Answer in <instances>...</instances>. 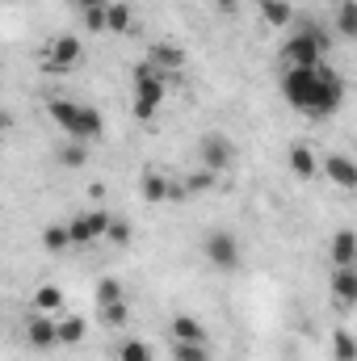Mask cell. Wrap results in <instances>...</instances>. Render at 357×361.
Segmentation results:
<instances>
[{"instance_id":"cell-1","label":"cell","mask_w":357,"mask_h":361,"mask_svg":"<svg viewBox=\"0 0 357 361\" xmlns=\"http://www.w3.org/2000/svg\"><path fill=\"white\" fill-rule=\"evenodd\" d=\"M282 97L290 109L307 114V118H328L341 109L345 101V76L328 63L320 68H286L282 72Z\"/></svg>"},{"instance_id":"cell-2","label":"cell","mask_w":357,"mask_h":361,"mask_svg":"<svg viewBox=\"0 0 357 361\" xmlns=\"http://www.w3.org/2000/svg\"><path fill=\"white\" fill-rule=\"evenodd\" d=\"M47 114H51V122L68 135V139H80V143H92V139H101L105 135V118L85 105V101H72V97H51L47 101Z\"/></svg>"},{"instance_id":"cell-3","label":"cell","mask_w":357,"mask_h":361,"mask_svg":"<svg viewBox=\"0 0 357 361\" xmlns=\"http://www.w3.org/2000/svg\"><path fill=\"white\" fill-rule=\"evenodd\" d=\"M328 47H332V34L315 21H303L282 42V68H320Z\"/></svg>"},{"instance_id":"cell-4","label":"cell","mask_w":357,"mask_h":361,"mask_svg":"<svg viewBox=\"0 0 357 361\" xmlns=\"http://www.w3.org/2000/svg\"><path fill=\"white\" fill-rule=\"evenodd\" d=\"M169 85H173V80H169L152 59L135 63V68H131V105H135V118L152 122L156 109H160V101L169 97Z\"/></svg>"},{"instance_id":"cell-5","label":"cell","mask_w":357,"mask_h":361,"mask_svg":"<svg viewBox=\"0 0 357 361\" xmlns=\"http://www.w3.org/2000/svg\"><path fill=\"white\" fill-rule=\"evenodd\" d=\"M193 152H198V164L210 169V173H227V169L236 164V143H231V135H223V130H206V135H198Z\"/></svg>"},{"instance_id":"cell-6","label":"cell","mask_w":357,"mask_h":361,"mask_svg":"<svg viewBox=\"0 0 357 361\" xmlns=\"http://www.w3.org/2000/svg\"><path fill=\"white\" fill-rule=\"evenodd\" d=\"M109 223H114L109 210H80V214H72V219H68L72 252H76V248H92V244H101V240L109 235Z\"/></svg>"},{"instance_id":"cell-7","label":"cell","mask_w":357,"mask_h":361,"mask_svg":"<svg viewBox=\"0 0 357 361\" xmlns=\"http://www.w3.org/2000/svg\"><path fill=\"white\" fill-rule=\"evenodd\" d=\"M80 59H85V47H80L76 34H55V38L42 47V68L55 72V76H68Z\"/></svg>"},{"instance_id":"cell-8","label":"cell","mask_w":357,"mask_h":361,"mask_svg":"<svg viewBox=\"0 0 357 361\" xmlns=\"http://www.w3.org/2000/svg\"><path fill=\"white\" fill-rule=\"evenodd\" d=\"M202 257H206L214 269H223V273L240 269V261H244V252H240V240H236L231 231H210V235L202 240Z\"/></svg>"},{"instance_id":"cell-9","label":"cell","mask_w":357,"mask_h":361,"mask_svg":"<svg viewBox=\"0 0 357 361\" xmlns=\"http://www.w3.org/2000/svg\"><path fill=\"white\" fill-rule=\"evenodd\" d=\"M25 341H30L34 353H55V349H59V319L34 311V315L25 319Z\"/></svg>"},{"instance_id":"cell-10","label":"cell","mask_w":357,"mask_h":361,"mask_svg":"<svg viewBox=\"0 0 357 361\" xmlns=\"http://www.w3.org/2000/svg\"><path fill=\"white\" fill-rule=\"evenodd\" d=\"M139 189H143V197L152 202V206H160V202H173V197H185V189H181V180H173L164 169H143V177H139Z\"/></svg>"},{"instance_id":"cell-11","label":"cell","mask_w":357,"mask_h":361,"mask_svg":"<svg viewBox=\"0 0 357 361\" xmlns=\"http://www.w3.org/2000/svg\"><path fill=\"white\" fill-rule=\"evenodd\" d=\"M320 173L332 180V185H341V189H357V160L345 156V152H328L324 164H320Z\"/></svg>"},{"instance_id":"cell-12","label":"cell","mask_w":357,"mask_h":361,"mask_svg":"<svg viewBox=\"0 0 357 361\" xmlns=\"http://www.w3.org/2000/svg\"><path fill=\"white\" fill-rule=\"evenodd\" d=\"M147 59H152L169 80H181V72H185V51H181L177 42H152Z\"/></svg>"},{"instance_id":"cell-13","label":"cell","mask_w":357,"mask_h":361,"mask_svg":"<svg viewBox=\"0 0 357 361\" xmlns=\"http://www.w3.org/2000/svg\"><path fill=\"white\" fill-rule=\"evenodd\" d=\"M328 261H332V269L357 265V231H353V227L332 231V240H328Z\"/></svg>"},{"instance_id":"cell-14","label":"cell","mask_w":357,"mask_h":361,"mask_svg":"<svg viewBox=\"0 0 357 361\" xmlns=\"http://www.w3.org/2000/svg\"><path fill=\"white\" fill-rule=\"evenodd\" d=\"M328 294H332V302H337V307H357V265L332 269Z\"/></svg>"},{"instance_id":"cell-15","label":"cell","mask_w":357,"mask_h":361,"mask_svg":"<svg viewBox=\"0 0 357 361\" xmlns=\"http://www.w3.org/2000/svg\"><path fill=\"white\" fill-rule=\"evenodd\" d=\"M286 164H290V173H294L298 180H315V173H320V164H324V160H315L311 143H290Z\"/></svg>"},{"instance_id":"cell-16","label":"cell","mask_w":357,"mask_h":361,"mask_svg":"<svg viewBox=\"0 0 357 361\" xmlns=\"http://www.w3.org/2000/svg\"><path fill=\"white\" fill-rule=\"evenodd\" d=\"M169 341H189V345H210V336H206V324L202 319H193V315H173L169 319Z\"/></svg>"},{"instance_id":"cell-17","label":"cell","mask_w":357,"mask_h":361,"mask_svg":"<svg viewBox=\"0 0 357 361\" xmlns=\"http://www.w3.org/2000/svg\"><path fill=\"white\" fill-rule=\"evenodd\" d=\"M42 248H47L51 257H63V252H72L68 223H51V227H42Z\"/></svg>"},{"instance_id":"cell-18","label":"cell","mask_w":357,"mask_h":361,"mask_svg":"<svg viewBox=\"0 0 357 361\" xmlns=\"http://www.w3.org/2000/svg\"><path fill=\"white\" fill-rule=\"evenodd\" d=\"M30 307L42 311V315H59V311H63V290H59V286H38Z\"/></svg>"},{"instance_id":"cell-19","label":"cell","mask_w":357,"mask_h":361,"mask_svg":"<svg viewBox=\"0 0 357 361\" xmlns=\"http://www.w3.org/2000/svg\"><path fill=\"white\" fill-rule=\"evenodd\" d=\"M85 336H89V324H85L80 315H63V319H59V345L76 349V345H85Z\"/></svg>"},{"instance_id":"cell-20","label":"cell","mask_w":357,"mask_h":361,"mask_svg":"<svg viewBox=\"0 0 357 361\" xmlns=\"http://www.w3.org/2000/svg\"><path fill=\"white\" fill-rule=\"evenodd\" d=\"M55 160H59L63 169H85V164H89V143H80V139H68V143L55 152Z\"/></svg>"},{"instance_id":"cell-21","label":"cell","mask_w":357,"mask_h":361,"mask_svg":"<svg viewBox=\"0 0 357 361\" xmlns=\"http://www.w3.org/2000/svg\"><path fill=\"white\" fill-rule=\"evenodd\" d=\"M261 21L265 25H290L294 21V4L290 0H261Z\"/></svg>"},{"instance_id":"cell-22","label":"cell","mask_w":357,"mask_h":361,"mask_svg":"<svg viewBox=\"0 0 357 361\" xmlns=\"http://www.w3.org/2000/svg\"><path fill=\"white\" fill-rule=\"evenodd\" d=\"M337 38H349V42H357V0L337 4Z\"/></svg>"},{"instance_id":"cell-23","label":"cell","mask_w":357,"mask_h":361,"mask_svg":"<svg viewBox=\"0 0 357 361\" xmlns=\"http://www.w3.org/2000/svg\"><path fill=\"white\" fill-rule=\"evenodd\" d=\"M214 180H219V173H210V169H202V164H198L193 173H185V177H181V189H185V193H210V189H214Z\"/></svg>"},{"instance_id":"cell-24","label":"cell","mask_w":357,"mask_h":361,"mask_svg":"<svg viewBox=\"0 0 357 361\" xmlns=\"http://www.w3.org/2000/svg\"><path fill=\"white\" fill-rule=\"evenodd\" d=\"M131 25H135V8L126 0H114L109 4V34H131Z\"/></svg>"},{"instance_id":"cell-25","label":"cell","mask_w":357,"mask_h":361,"mask_svg":"<svg viewBox=\"0 0 357 361\" xmlns=\"http://www.w3.org/2000/svg\"><path fill=\"white\" fill-rule=\"evenodd\" d=\"M97 315H101V324H105V328H126V319H131V302L122 298V302L97 307Z\"/></svg>"},{"instance_id":"cell-26","label":"cell","mask_w":357,"mask_h":361,"mask_svg":"<svg viewBox=\"0 0 357 361\" xmlns=\"http://www.w3.org/2000/svg\"><path fill=\"white\" fill-rule=\"evenodd\" d=\"M332 353H337V361H357V336L345 332V328H337L332 332Z\"/></svg>"},{"instance_id":"cell-27","label":"cell","mask_w":357,"mask_h":361,"mask_svg":"<svg viewBox=\"0 0 357 361\" xmlns=\"http://www.w3.org/2000/svg\"><path fill=\"white\" fill-rule=\"evenodd\" d=\"M122 298H126V290H122L118 277H101L97 281V307H109V302H122Z\"/></svg>"},{"instance_id":"cell-28","label":"cell","mask_w":357,"mask_h":361,"mask_svg":"<svg viewBox=\"0 0 357 361\" xmlns=\"http://www.w3.org/2000/svg\"><path fill=\"white\" fill-rule=\"evenodd\" d=\"M173 361H210V345H189V341H173Z\"/></svg>"},{"instance_id":"cell-29","label":"cell","mask_w":357,"mask_h":361,"mask_svg":"<svg viewBox=\"0 0 357 361\" xmlns=\"http://www.w3.org/2000/svg\"><path fill=\"white\" fill-rule=\"evenodd\" d=\"M118 361H156V353H152L147 341H126V345L118 349Z\"/></svg>"},{"instance_id":"cell-30","label":"cell","mask_w":357,"mask_h":361,"mask_svg":"<svg viewBox=\"0 0 357 361\" xmlns=\"http://www.w3.org/2000/svg\"><path fill=\"white\" fill-rule=\"evenodd\" d=\"M105 240H109V244H118V248H126V244H131V223L114 214V223H109V235H105Z\"/></svg>"},{"instance_id":"cell-31","label":"cell","mask_w":357,"mask_h":361,"mask_svg":"<svg viewBox=\"0 0 357 361\" xmlns=\"http://www.w3.org/2000/svg\"><path fill=\"white\" fill-rule=\"evenodd\" d=\"M114 0H72V8L76 13H92V8H109Z\"/></svg>"},{"instance_id":"cell-32","label":"cell","mask_w":357,"mask_h":361,"mask_svg":"<svg viewBox=\"0 0 357 361\" xmlns=\"http://www.w3.org/2000/svg\"><path fill=\"white\" fill-rule=\"evenodd\" d=\"M214 4H219V8H236L240 0H214Z\"/></svg>"},{"instance_id":"cell-33","label":"cell","mask_w":357,"mask_h":361,"mask_svg":"<svg viewBox=\"0 0 357 361\" xmlns=\"http://www.w3.org/2000/svg\"><path fill=\"white\" fill-rule=\"evenodd\" d=\"M328 4H332V8H337V4H345V0H328Z\"/></svg>"},{"instance_id":"cell-34","label":"cell","mask_w":357,"mask_h":361,"mask_svg":"<svg viewBox=\"0 0 357 361\" xmlns=\"http://www.w3.org/2000/svg\"><path fill=\"white\" fill-rule=\"evenodd\" d=\"M4 4H13V0H4Z\"/></svg>"}]
</instances>
